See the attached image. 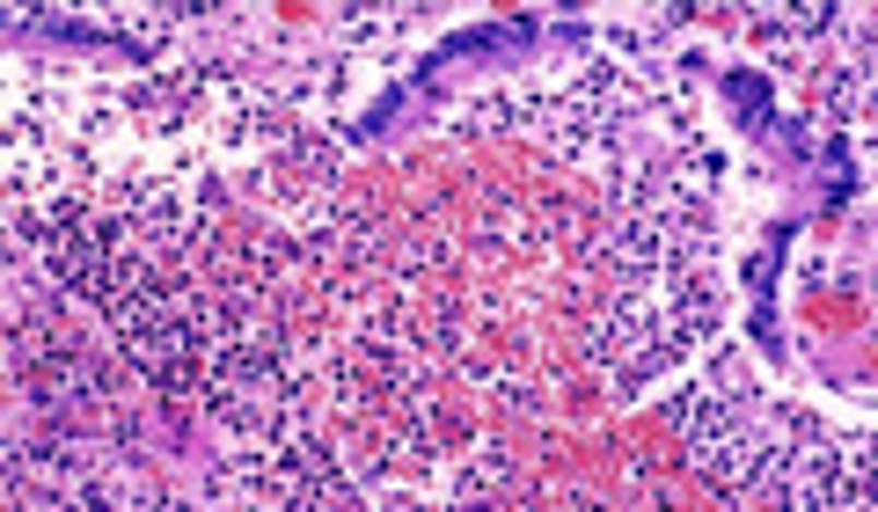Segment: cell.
Here are the masks:
<instances>
[{"mask_svg":"<svg viewBox=\"0 0 878 512\" xmlns=\"http://www.w3.org/2000/svg\"><path fill=\"white\" fill-rule=\"evenodd\" d=\"M732 103H739V124H747V132L769 124V88H761V81H732Z\"/></svg>","mask_w":878,"mask_h":512,"instance_id":"1","label":"cell"}]
</instances>
